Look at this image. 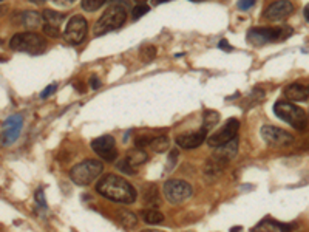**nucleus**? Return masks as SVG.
I'll return each instance as SVG.
<instances>
[{
    "instance_id": "11",
    "label": "nucleus",
    "mask_w": 309,
    "mask_h": 232,
    "mask_svg": "<svg viewBox=\"0 0 309 232\" xmlns=\"http://www.w3.org/2000/svg\"><path fill=\"white\" fill-rule=\"evenodd\" d=\"M115 138L110 136V135H104V136H99L96 139L92 141V149L101 156L104 158L105 161L112 162L116 159L118 156V152H116V147H115Z\"/></svg>"
},
{
    "instance_id": "2",
    "label": "nucleus",
    "mask_w": 309,
    "mask_h": 232,
    "mask_svg": "<svg viewBox=\"0 0 309 232\" xmlns=\"http://www.w3.org/2000/svg\"><path fill=\"white\" fill-rule=\"evenodd\" d=\"M127 20V8L122 5L121 0L108 5V8L102 13L95 25V36H102L105 33L115 31L121 28Z\"/></svg>"
},
{
    "instance_id": "27",
    "label": "nucleus",
    "mask_w": 309,
    "mask_h": 232,
    "mask_svg": "<svg viewBox=\"0 0 309 232\" xmlns=\"http://www.w3.org/2000/svg\"><path fill=\"white\" fill-rule=\"evenodd\" d=\"M148 10H150V8H148L147 5L138 4V5H135L133 8H131V17H133V20H138L139 17H142L144 14H147Z\"/></svg>"
},
{
    "instance_id": "19",
    "label": "nucleus",
    "mask_w": 309,
    "mask_h": 232,
    "mask_svg": "<svg viewBox=\"0 0 309 232\" xmlns=\"http://www.w3.org/2000/svg\"><path fill=\"white\" fill-rule=\"evenodd\" d=\"M42 17H43V22H45V23L53 25V27H57V28L65 19V16L62 13H57V11H53V10H43Z\"/></svg>"
},
{
    "instance_id": "33",
    "label": "nucleus",
    "mask_w": 309,
    "mask_h": 232,
    "mask_svg": "<svg viewBox=\"0 0 309 232\" xmlns=\"http://www.w3.org/2000/svg\"><path fill=\"white\" fill-rule=\"evenodd\" d=\"M218 46H219L221 50H226V51H230V50H232V46L227 43V40H221V42L218 43Z\"/></svg>"
},
{
    "instance_id": "38",
    "label": "nucleus",
    "mask_w": 309,
    "mask_h": 232,
    "mask_svg": "<svg viewBox=\"0 0 309 232\" xmlns=\"http://www.w3.org/2000/svg\"><path fill=\"white\" fill-rule=\"evenodd\" d=\"M142 232H163L160 229H147V230H142Z\"/></svg>"
},
{
    "instance_id": "10",
    "label": "nucleus",
    "mask_w": 309,
    "mask_h": 232,
    "mask_svg": "<svg viewBox=\"0 0 309 232\" xmlns=\"http://www.w3.org/2000/svg\"><path fill=\"white\" fill-rule=\"evenodd\" d=\"M238 129H240V123L237 120L232 118V120L226 121L221 129H218L212 136H209L207 144L210 147H219V146H223V144L232 141L234 138H237Z\"/></svg>"
},
{
    "instance_id": "18",
    "label": "nucleus",
    "mask_w": 309,
    "mask_h": 232,
    "mask_svg": "<svg viewBox=\"0 0 309 232\" xmlns=\"http://www.w3.org/2000/svg\"><path fill=\"white\" fill-rule=\"evenodd\" d=\"M141 217H142V220L147 224H160V223L164 221L163 212H160L158 209H154V207H150V209H145V211H142Z\"/></svg>"
},
{
    "instance_id": "37",
    "label": "nucleus",
    "mask_w": 309,
    "mask_h": 232,
    "mask_svg": "<svg viewBox=\"0 0 309 232\" xmlns=\"http://www.w3.org/2000/svg\"><path fill=\"white\" fill-rule=\"evenodd\" d=\"M304 19L309 22V5H306V8H304Z\"/></svg>"
},
{
    "instance_id": "29",
    "label": "nucleus",
    "mask_w": 309,
    "mask_h": 232,
    "mask_svg": "<svg viewBox=\"0 0 309 232\" xmlns=\"http://www.w3.org/2000/svg\"><path fill=\"white\" fill-rule=\"evenodd\" d=\"M255 5V0H238V10L246 11Z\"/></svg>"
},
{
    "instance_id": "39",
    "label": "nucleus",
    "mask_w": 309,
    "mask_h": 232,
    "mask_svg": "<svg viewBox=\"0 0 309 232\" xmlns=\"http://www.w3.org/2000/svg\"><path fill=\"white\" fill-rule=\"evenodd\" d=\"M192 2H203V0H192Z\"/></svg>"
},
{
    "instance_id": "7",
    "label": "nucleus",
    "mask_w": 309,
    "mask_h": 232,
    "mask_svg": "<svg viewBox=\"0 0 309 232\" xmlns=\"http://www.w3.org/2000/svg\"><path fill=\"white\" fill-rule=\"evenodd\" d=\"M88 33V25H87V20L76 14L73 16L68 23H67V27H65V31H63V39L65 42H68L70 45H79L85 36Z\"/></svg>"
},
{
    "instance_id": "22",
    "label": "nucleus",
    "mask_w": 309,
    "mask_h": 232,
    "mask_svg": "<svg viewBox=\"0 0 309 232\" xmlns=\"http://www.w3.org/2000/svg\"><path fill=\"white\" fill-rule=\"evenodd\" d=\"M219 121V113L215 110H206L204 116H203V127L210 130L212 127L216 126V123Z\"/></svg>"
},
{
    "instance_id": "30",
    "label": "nucleus",
    "mask_w": 309,
    "mask_h": 232,
    "mask_svg": "<svg viewBox=\"0 0 309 232\" xmlns=\"http://www.w3.org/2000/svg\"><path fill=\"white\" fill-rule=\"evenodd\" d=\"M56 88H57V84H50L45 90H43V91L40 93V98H42V99L48 98L50 95H53V93L56 91Z\"/></svg>"
},
{
    "instance_id": "8",
    "label": "nucleus",
    "mask_w": 309,
    "mask_h": 232,
    "mask_svg": "<svg viewBox=\"0 0 309 232\" xmlns=\"http://www.w3.org/2000/svg\"><path fill=\"white\" fill-rule=\"evenodd\" d=\"M281 37H286V34H283V28H269V27H257V28H251L248 31V42L252 45H264V43H271L275 42Z\"/></svg>"
},
{
    "instance_id": "6",
    "label": "nucleus",
    "mask_w": 309,
    "mask_h": 232,
    "mask_svg": "<svg viewBox=\"0 0 309 232\" xmlns=\"http://www.w3.org/2000/svg\"><path fill=\"white\" fill-rule=\"evenodd\" d=\"M164 195L167 198L169 203L172 204H180L183 201H186L187 198L192 197L193 194V188L184 180H169L164 183Z\"/></svg>"
},
{
    "instance_id": "14",
    "label": "nucleus",
    "mask_w": 309,
    "mask_h": 232,
    "mask_svg": "<svg viewBox=\"0 0 309 232\" xmlns=\"http://www.w3.org/2000/svg\"><path fill=\"white\" fill-rule=\"evenodd\" d=\"M20 130H22V116L19 114L10 116V118L4 123V129H2L4 144H13L19 138Z\"/></svg>"
},
{
    "instance_id": "16",
    "label": "nucleus",
    "mask_w": 309,
    "mask_h": 232,
    "mask_svg": "<svg viewBox=\"0 0 309 232\" xmlns=\"http://www.w3.org/2000/svg\"><path fill=\"white\" fill-rule=\"evenodd\" d=\"M116 217H118V221H119L125 229H133V227H136V224H138L136 215L131 212V211H127V209H119V211L116 212Z\"/></svg>"
},
{
    "instance_id": "25",
    "label": "nucleus",
    "mask_w": 309,
    "mask_h": 232,
    "mask_svg": "<svg viewBox=\"0 0 309 232\" xmlns=\"http://www.w3.org/2000/svg\"><path fill=\"white\" fill-rule=\"evenodd\" d=\"M144 201H145L147 206H151V207L160 206V204H161V203H160V197H158V191H157V188H153V186H150V188L145 191Z\"/></svg>"
},
{
    "instance_id": "13",
    "label": "nucleus",
    "mask_w": 309,
    "mask_h": 232,
    "mask_svg": "<svg viewBox=\"0 0 309 232\" xmlns=\"http://www.w3.org/2000/svg\"><path fill=\"white\" fill-rule=\"evenodd\" d=\"M207 138V129L201 127L200 130L192 132V133H181L176 136V144L181 149H196L200 147Z\"/></svg>"
},
{
    "instance_id": "3",
    "label": "nucleus",
    "mask_w": 309,
    "mask_h": 232,
    "mask_svg": "<svg viewBox=\"0 0 309 232\" xmlns=\"http://www.w3.org/2000/svg\"><path fill=\"white\" fill-rule=\"evenodd\" d=\"M10 48L14 51H22V53L37 56V54H42L43 51H45L47 42L37 33L24 31V33H17L11 37Z\"/></svg>"
},
{
    "instance_id": "40",
    "label": "nucleus",
    "mask_w": 309,
    "mask_h": 232,
    "mask_svg": "<svg viewBox=\"0 0 309 232\" xmlns=\"http://www.w3.org/2000/svg\"><path fill=\"white\" fill-rule=\"evenodd\" d=\"M34 2H40V0H34Z\"/></svg>"
},
{
    "instance_id": "32",
    "label": "nucleus",
    "mask_w": 309,
    "mask_h": 232,
    "mask_svg": "<svg viewBox=\"0 0 309 232\" xmlns=\"http://www.w3.org/2000/svg\"><path fill=\"white\" fill-rule=\"evenodd\" d=\"M54 4L59 7H70L74 4V0H54Z\"/></svg>"
},
{
    "instance_id": "26",
    "label": "nucleus",
    "mask_w": 309,
    "mask_h": 232,
    "mask_svg": "<svg viewBox=\"0 0 309 232\" xmlns=\"http://www.w3.org/2000/svg\"><path fill=\"white\" fill-rule=\"evenodd\" d=\"M108 0H82V10L87 13H95L98 11L101 7H104Z\"/></svg>"
},
{
    "instance_id": "23",
    "label": "nucleus",
    "mask_w": 309,
    "mask_h": 232,
    "mask_svg": "<svg viewBox=\"0 0 309 232\" xmlns=\"http://www.w3.org/2000/svg\"><path fill=\"white\" fill-rule=\"evenodd\" d=\"M150 147L154 150V152H158V153H163L169 149V138L167 136H157V138H153L151 139V144Z\"/></svg>"
},
{
    "instance_id": "17",
    "label": "nucleus",
    "mask_w": 309,
    "mask_h": 232,
    "mask_svg": "<svg viewBox=\"0 0 309 232\" xmlns=\"http://www.w3.org/2000/svg\"><path fill=\"white\" fill-rule=\"evenodd\" d=\"M147 159H148V155H147L142 149H135V150L127 152V158H125V161H127L133 169L138 167V166H141V164H144Z\"/></svg>"
},
{
    "instance_id": "28",
    "label": "nucleus",
    "mask_w": 309,
    "mask_h": 232,
    "mask_svg": "<svg viewBox=\"0 0 309 232\" xmlns=\"http://www.w3.org/2000/svg\"><path fill=\"white\" fill-rule=\"evenodd\" d=\"M42 30H43V33H45L47 36H50V37H59V34H60L57 27L48 25V23H43V25H42Z\"/></svg>"
},
{
    "instance_id": "9",
    "label": "nucleus",
    "mask_w": 309,
    "mask_h": 232,
    "mask_svg": "<svg viewBox=\"0 0 309 232\" xmlns=\"http://www.w3.org/2000/svg\"><path fill=\"white\" fill-rule=\"evenodd\" d=\"M261 138L266 141V144L272 147H286L294 143V136L283 129L274 126H263L261 127Z\"/></svg>"
},
{
    "instance_id": "31",
    "label": "nucleus",
    "mask_w": 309,
    "mask_h": 232,
    "mask_svg": "<svg viewBox=\"0 0 309 232\" xmlns=\"http://www.w3.org/2000/svg\"><path fill=\"white\" fill-rule=\"evenodd\" d=\"M275 223H277L278 230H281V232H291L295 229V224H291V223H281V221H275Z\"/></svg>"
},
{
    "instance_id": "4",
    "label": "nucleus",
    "mask_w": 309,
    "mask_h": 232,
    "mask_svg": "<svg viewBox=\"0 0 309 232\" xmlns=\"http://www.w3.org/2000/svg\"><path fill=\"white\" fill-rule=\"evenodd\" d=\"M104 170L101 161L96 159H85L79 164L73 166L70 170V178L78 186H88L92 184Z\"/></svg>"
},
{
    "instance_id": "15",
    "label": "nucleus",
    "mask_w": 309,
    "mask_h": 232,
    "mask_svg": "<svg viewBox=\"0 0 309 232\" xmlns=\"http://www.w3.org/2000/svg\"><path fill=\"white\" fill-rule=\"evenodd\" d=\"M284 95L291 101H295V102L307 101L309 99V87L301 85V84H291L284 88Z\"/></svg>"
},
{
    "instance_id": "21",
    "label": "nucleus",
    "mask_w": 309,
    "mask_h": 232,
    "mask_svg": "<svg viewBox=\"0 0 309 232\" xmlns=\"http://www.w3.org/2000/svg\"><path fill=\"white\" fill-rule=\"evenodd\" d=\"M277 223L275 220H271V218H264L261 220L257 226H254L251 229V232H277Z\"/></svg>"
},
{
    "instance_id": "1",
    "label": "nucleus",
    "mask_w": 309,
    "mask_h": 232,
    "mask_svg": "<svg viewBox=\"0 0 309 232\" xmlns=\"http://www.w3.org/2000/svg\"><path fill=\"white\" fill-rule=\"evenodd\" d=\"M96 192L104 198L122 204H131L136 201V191L133 186L127 180L113 173H108L98 181Z\"/></svg>"
},
{
    "instance_id": "5",
    "label": "nucleus",
    "mask_w": 309,
    "mask_h": 232,
    "mask_svg": "<svg viewBox=\"0 0 309 232\" xmlns=\"http://www.w3.org/2000/svg\"><path fill=\"white\" fill-rule=\"evenodd\" d=\"M274 111L281 121H284L286 124L292 126L297 130H303L306 129V123H307V116L303 111V108L291 104V102H284V101H277L274 105Z\"/></svg>"
},
{
    "instance_id": "35",
    "label": "nucleus",
    "mask_w": 309,
    "mask_h": 232,
    "mask_svg": "<svg viewBox=\"0 0 309 232\" xmlns=\"http://www.w3.org/2000/svg\"><path fill=\"white\" fill-rule=\"evenodd\" d=\"M90 85H92V88H99L101 82H99V79L96 76H93V78H90Z\"/></svg>"
},
{
    "instance_id": "24",
    "label": "nucleus",
    "mask_w": 309,
    "mask_h": 232,
    "mask_svg": "<svg viewBox=\"0 0 309 232\" xmlns=\"http://www.w3.org/2000/svg\"><path fill=\"white\" fill-rule=\"evenodd\" d=\"M139 57H141V61L145 62V64L151 62L154 57H157V48H154V45H144V46H141Z\"/></svg>"
},
{
    "instance_id": "20",
    "label": "nucleus",
    "mask_w": 309,
    "mask_h": 232,
    "mask_svg": "<svg viewBox=\"0 0 309 232\" xmlns=\"http://www.w3.org/2000/svg\"><path fill=\"white\" fill-rule=\"evenodd\" d=\"M43 20L42 14H37L36 11H25L22 14V22L27 28H36L40 25V22Z\"/></svg>"
},
{
    "instance_id": "36",
    "label": "nucleus",
    "mask_w": 309,
    "mask_h": 232,
    "mask_svg": "<svg viewBox=\"0 0 309 232\" xmlns=\"http://www.w3.org/2000/svg\"><path fill=\"white\" fill-rule=\"evenodd\" d=\"M166 2H169V0H151V5H161Z\"/></svg>"
},
{
    "instance_id": "34",
    "label": "nucleus",
    "mask_w": 309,
    "mask_h": 232,
    "mask_svg": "<svg viewBox=\"0 0 309 232\" xmlns=\"http://www.w3.org/2000/svg\"><path fill=\"white\" fill-rule=\"evenodd\" d=\"M36 198H37V201H39V204H40V206L45 207V198H42V189H39V191H37Z\"/></svg>"
},
{
    "instance_id": "12",
    "label": "nucleus",
    "mask_w": 309,
    "mask_h": 232,
    "mask_svg": "<svg viewBox=\"0 0 309 232\" xmlns=\"http://www.w3.org/2000/svg\"><path fill=\"white\" fill-rule=\"evenodd\" d=\"M294 13V5L289 0H275L272 2L268 10L264 11V17L271 22H278L284 20L286 17H289Z\"/></svg>"
}]
</instances>
